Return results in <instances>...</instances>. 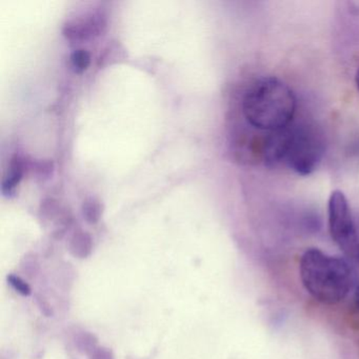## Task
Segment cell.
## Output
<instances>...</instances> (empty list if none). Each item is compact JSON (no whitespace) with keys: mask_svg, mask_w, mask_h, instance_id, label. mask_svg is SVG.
<instances>
[{"mask_svg":"<svg viewBox=\"0 0 359 359\" xmlns=\"http://www.w3.org/2000/svg\"><path fill=\"white\" fill-rule=\"evenodd\" d=\"M329 230L334 243L350 259L359 264V234L346 195L332 192L327 205Z\"/></svg>","mask_w":359,"mask_h":359,"instance_id":"4","label":"cell"},{"mask_svg":"<svg viewBox=\"0 0 359 359\" xmlns=\"http://www.w3.org/2000/svg\"><path fill=\"white\" fill-rule=\"evenodd\" d=\"M83 213L88 222L95 224L100 219V213H102L100 203H96L94 199H90L83 205Z\"/></svg>","mask_w":359,"mask_h":359,"instance_id":"8","label":"cell"},{"mask_svg":"<svg viewBox=\"0 0 359 359\" xmlns=\"http://www.w3.org/2000/svg\"><path fill=\"white\" fill-rule=\"evenodd\" d=\"M299 273L306 291L316 302L330 306L342 302L354 283L352 268L346 259L315 248L302 254Z\"/></svg>","mask_w":359,"mask_h":359,"instance_id":"3","label":"cell"},{"mask_svg":"<svg viewBox=\"0 0 359 359\" xmlns=\"http://www.w3.org/2000/svg\"><path fill=\"white\" fill-rule=\"evenodd\" d=\"M71 64H72L73 70L75 71V73L81 74L89 68L90 64H91V55L87 50H76L71 55Z\"/></svg>","mask_w":359,"mask_h":359,"instance_id":"6","label":"cell"},{"mask_svg":"<svg viewBox=\"0 0 359 359\" xmlns=\"http://www.w3.org/2000/svg\"><path fill=\"white\" fill-rule=\"evenodd\" d=\"M355 83H356L357 90L359 92V68L357 69L356 75H355Z\"/></svg>","mask_w":359,"mask_h":359,"instance_id":"10","label":"cell"},{"mask_svg":"<svg viewBox=\"0 0 359 359\" xmlns=\"http://www.w3.org/2000/svg\"><path fill=\"white\" fill-rule=\"evenodd\" d=\"M91 248V239L87 234L76 235L72 241V250L75 255L87 256L86 251L90 252Z\"/></svg>","mask_w":359,"mask_h":359,"instance_id":"7","label":"cell"},{"mask_svg":"<svg viewBox=\"0 0 359 359\" xmlns=\"http://www.w3.org/2000/svg\"><path fill=\"white\" fill-rule=\"evenodd\" d=\"M22 175H24L22 159L18 155H15L12 158L7 175L5 176V180L3 182L1 191H3L4 195L9 196V195H12L15 192L16 188H18L20 180H22Z\"/></svg>","mask_w":359,"mask_h":359,"instance_id":"5","label":"cell"},{"mask_svg":"<svg viewBox=\"0 0 359 359\" xmlns=\"http://www.w3.org/2000/svg\"><path fill=\"white\" fill-rule=\"evenodd\" d=\"M8 280H9L10 285L18 292V293L22 294V295L28 296L30 295L31 289L26 283H25L22 279H20V277L14 276V275H11V276L8 277Z\"/></svg>","mask_w":359,"mask_h":359,"instance_id":"9","label":"cell"},{"mask_svg":"<svg viewBox=\"0 0 359 359\" xmlns=\"http://www.w3.org/2000/svg\"><path fill=\"white\" fill-rule=\"evenodd\" d=\"M355 302H356V308L359 311V287H357L356 295H355Z\"/></svg>","mask_w":359,"mask_h":359,"instance_id":"11","label":"cell"},{"mask_svg":"<svg viewBox=\"0 0 359 359\" xmlns=\"http://www.w3.org/2000/svg\"><path fill=\"white\" fill-rule=\"evenodd\" d=\"M295 112L293 91L276 77H262L254 81L243 96L245 121L262 131L274 132L289 127Z\"/></svg>","mask_w":359,"mask_h":359,"instance_id":"2","label":"cell"},{"mask_svg":"<svg viewBox=\"0 0 359 359\" xmlns=\"http://www.w3.org/2000/svg\"><path fill=\"white\" fill-rule=\"evenodd\" d=\"M325 155V140L318 128L309 123L290 125L271 132L264 140L262 157L268 167L285 165L298 175L316 171Z\"/></svg>","mask_w":359,"mask_h":359,"instance_id":"1","label":"cell"}]
</instances>
